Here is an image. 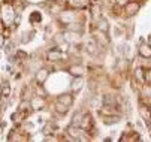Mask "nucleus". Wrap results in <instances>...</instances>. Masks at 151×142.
Masks as SVG:
<instances>
[{
    "label": "nucleus",
    "instance_id": "dca6fc26",
    "mask_svg": "<svg viewBox=\"0 0 151 142\" xmlns=\"http://www.w3.org/2000/svg\"><path fill=\"white\" fill-rule=\"evenodd\" d=\"M88 3V0H69V5L73 6V8H84V6H87Z\"/></svg>",
    "mask_w": 151,
    "mask_h": 142
},
{
    "label": "nucleus",
    "instance_id": "20e7f679",
    "mask_svg": "<svg viewBox=\"0 0 151 142\" xmlns=\"http://www.w3.org/2000/svg\"><path fill=\"white\" fill-rule=\"evenodd\" d=\"M57 102H60V103H63V105H66V106H72L73 97H72L70 93H63V94H60V96L57 97Z\"/></svg>",
    "mask_w": 151,
    "mask_h": 142
},
{
    "label": "nucleus",
    "instance_id": "7ed1b4c3",
    "mask_svg": "<svg viewBox=\"0 0 151 142\" xmlns=\"http://www.w3.org/2000/svg\"><path fill=\"white\" fill-rule=\"evenodd\" d=\"M68 72L75 78V76H84L85 69H84V66H82V65H73V66H70V67L68 69Z\"/></svg>",
    "mask_w": 151,
    "mask_h": 142
},
{
    "label": "nucleus",
    "instance_id": "a211bd4d",
    "mask_svg": "<svg viewBox=\"0 0 151 142\" xmlns=\"http://www.w3.org/2000/svg\"><path fill=\"white\" fill-rule=\"evenodd\" d=\"M81 120H82V114H79V112H78V114H75V115H73V118H72V124L79 127V124H81Z\"/></svg>",
    "mask_w": 151,
    "mask_h": 142
},
{
    "label": "nucleus",
    "instance_id": "f257e3e1",
    "mask_svg": "<svg viewBox=\"0 0 151 142\" xmlns=\"http://www.w3.org/2000/svg\"><path fill=\"white\" fill-rule=\"evenodd\" d=\"M63 39L69 44H75L81 39V32H75V30H66L63 33Z\"/></svg>",
    "mask_w": 151,
    "mask_h": 142
},
{
    "label": "nucleus",
    "instance_id": "f8f14e48",
    "mask_svg": "<svg viewBox=\"0 0 151 142\" xmlns=\"http://www.w3.org/2000/svg\"><path fill=\"white\" fill-rule=\"evenodd\" d=\"M97 30H100L103 33H108V30H109V23H108V19H105V18L97 19Z\"/></svg>",
    "mask_w": 151,
    "mask_h": 142
},
{
    "label": "nucleus",
    "instance_id": "423d86ee",
    "mask_svg": "<svg viewBox=\"0 0 151 142\" xmlns=\"http://www.w3.org/2000/svg\"><path fill=\"white\" fill-rule=\"evenodd\" d=\"M47 58L50 62H60L63 58V52H61V49H51V51H48Z\"/></svg>",
    "mask_w": 151,
    "mask_h": 142
},
{
    "label": "nucleus",
    "instance_id": "9d476101",
    "mask_svg": "<svg viewBox=\"0 0 151 142\" xmlns=\"http://www.w3.org/2000/svg\"><path fill=\"white\" fill-rule=\"evenodd\" d=\"M124 9H126V14H127L129 16H132V15H135V14L139 11V5L135 3V2H129V3L124 6Z\"/></svg>",
    "mask_w": 151,
    "mask_h": 142
},
{
    "label": "nucleus",
    "instance_id": "f03ea898",
    "mask_svg": "<svg viewBox=\"0 0 151 142\" xmlns=\"http://www.w3.org/2000/svg\"><path fill=\"white\" fill-rule=\"evenodd\" d=\"M138 52L144 58H151V45L148 42H141L138 47Z\"/></svg>",
    "mask_w": 151,
    "mask_h": 142
},
{
    "label": "nucleus",
    "instance_id": "393cba45",
    "mask_svg": "<svg viewBox=\"0 0 151 142\" xmlns=\"http://www.w3.org/2000/svg\"><path fill=\"white\" fill-rule=\"evenodd\" d=\"M148 44H150V45H151V36H150V37H148Z\"/></svg>",
    "mask_w": 151,
    "mask_h": 142
},
{
    "label": "nucleus",
    "instance_id": "1a4fd4ad",
    "mask_svg": "<svg viewBox=\"0 0 151 142\" xmlns=\"http://www.w3.org/2000/svg\"><path fill=\"white\" fill-rule=\"evenodd\" d=\"M82 84H84V81H82V76H75L73 81L70 82V88L73 93H78L81 88H82Z\"/></svg>",
    "mask_w": 151,
    "mask_h": 142
},
{
    "label": "nucleus",
    "instance_id": "6ab92c4d",
    "mask_svg": "<svg viewBox=\"0 0 151 142\" xmlns=\"http://www.w3.org/2000/svg\"><path fill=\"white\" fill-rule=\"evenodd\" d=\"M96 49H97V45L93 42V40H90V42L87 44V51H88V52H91V54H94V52H96Z\"/></svg>",
    "mask_w": 151,
    "mask_h": 142
},
{
    "label": "nucleus",
    "instance_id": "b1692460",
    "mask_svg": "<svg viewBox=\"0 0 151 142\" xmlns=\"http://www.w3.org/2000/svg\"><path fill=\"white\" fill-rule=\"evenodd\" d=\"M45 141H54V136H45Z\"/></svg>",
    "mask_w": 151,
    "mask_h": 142
},
{
    "label": "nucleus",
    "instance_id": "4be33fe9",
    "mask_svg": "<svg viewBox=\"0 0 151 142\" xmlns=\"http://www.w3.org/2000/svg\"><path fill=\"white\" fill-rule=\"evenodd\" d=\"M9 91H11V90H9V84H8V82H6V84H3V87H2V93H3L5 96H8V94H9Z\"/></svg>",
    "mask_w": 151,
    "mask_h": 142
},
{
    "label": "nucleus",
    "instance_id": "5701e85b",
    "mask_svg": "<svg viewBox=\"0 0 151 142\" xmlns=\"http://www.w3.org/2000/svg\"><path fill=\"white\" fill-rule=\"evenodd\" d=\"M115 2H117V5L118 6H121V8H124L127 3H129V0H115Z\"/></svg>",
    "mask_w": 151,
    "mask_h": 142
},
{
    "label": "nucleus",
    "instance_id": "aec40b11",
    "mask_svg": "<svg viewBox=\"0 0 151 142\" xmlns=\"http://www.w3.org/2000/svg\"><path fill=\"white\" fill-rule=\"evenodd\" d=\"M142 91H144V94H145L147 97H151V85H150V84H148V85H145Z\"/></svg>",
    "mask_w": 151,
    "mask_h": 142
},
{
    "label": "nucleus",
    "instance_id": "9b49d317",
    "mask_svg": "<svg viewBox=\"0 0 151 142\" xmlns=\"http://www.w3.org/2000/svg\"><path fill=\"white\" fill-rule=\"evenodd\" d=\"M60 21L64 23V24L73 23V21H75V14H72V12H64V14H61V15H60Z\"/></svg>",
    "mask_w": 151,
    "mask_h": 142
},
{
    "label": "nucleus",
    "instance_id": "ddd939ff",
    "mask_svg": "<svg viewBox=\"0 0 151 142\" xmlns=\"http://www.w3.org/2000/svg\"><path fill=\"white\" fill-rule=\"evenodd\" d=\"M120 121V115L118 114H115V115H106V117H103V123L105 124H117Z\"/></svg>",
    "mask_w": 151,
    "mask_h": 142
},
{
    "label": "nucleus",
    "instance_id": "4468645a",
    "mask_svg": "<svg viewBox=\"0 0 151 142\" xmlns=\"http://www.w3.org/2000/svg\"><path fill=\"white\" fill-rule=\"evenodd\" d=\"M135 78H136V81L138 82H145V73H144V69L142 67H136L135 69Z\"/></svg>",
    "mask_w": 151,
    "mask_h": 142
},
{
    "label": "nucleus",
    "instance_id": "0eeeda50",
    "mask_svg": "<svg viewBox=\"0 0 151 142\" xmlns=\"http://www.w3.org/2000/svg\"><path fill=\"white\" fill-rule=\"evenodd\" d=\"M93 36L96 37L97 42L102 44V45H108V44H109V39H108V33H103V32H100V30H96Z\"/></svg>",
    "mask_w": 151,
    "mask_h": 142
},
{
    "label": "nucleus",
    "instance_id": "f3484780",
    "mask_svg": "<svg viewBox=\"0 0 151 142\" xmlns=\"http://www.w3.org/2000/svg\"><path fill=\"white\" fill-rule=\"evenodd\" d=\"M68 109H69V106H66V105H63V103H60V102L55 103V111H57L58 114H66Z\"/></svg>",
    "mask_w": 151,
    "mask_h": 142
},
{
    "label": "nucleus",
    "instance_id": "412c9836",
    "mask_svg": "<svg viewBox=\"0 0 151 142\" xmlns=\"http://www.w3.org/2000/svg\"><path fill=\"white\" fill-rule=\"evenodd\" d=\"M145 82L151 85V69H148V70L145 72Z\"/></svg>",
    "mask_w": 151,
    "mask_h": 142
},
{
    "label": "nucleus",
    "instance_id": "6e6552de",
    "mask_svg": "<svg viewBox=\"0 0 151 142\" xmlns=\"http://www.w3.org/2000/svg\"><path fill=\"white\" fill-rule=\"evenodd\" d=\"M91 124H93V118H91V115H90V114L82 115V120H81L79 127H81L82 130H88V129L91 127Z\"/></svg>",
    "mask_w": 151,
    "mask_h": 142
},
{
    "label": "nucleus",
    "instance_id": "2eb2a0df",
    "mask_svg": "<svg viewBox=\"0 0 151 142\" xmlns=\"http://www.w3.org/2000/svg\"><path fill=\"white\" fill-rule=\"evenodd\" d=\"M139 114H141V117H142L145 121H150V120H151V114H150V111H148V108H147L145 105H141V106H139Z\"/></svg>",
    "mask_w": 151,
    "mask_h": 142
},
{
    "label": "nucleus",
    "instance_id": "39448f33",
    "mask_svg": "<svg viewBox=\"0 0 151 142\" xmlns=\"http://www.w3.org/2000/svg\"><path fill=\"white\" fill-rule=\"evenodd\" d=\"M48 76H50V72H48V69H39L37 72H36V82L37 84H44L45 81L48 79Z\"/></svg>",
    "mask_w": 151,
    "mask_h": 142
}]
</instances>
